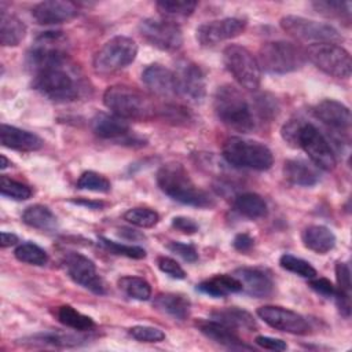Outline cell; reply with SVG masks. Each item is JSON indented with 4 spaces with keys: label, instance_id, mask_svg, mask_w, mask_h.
I'll use <instances>...</instances> for the list:
<instances>
[{
    "label": "cell",
    "instance_id": "45",
    "mask_svg": "<svg viewBox=\"0 0 352 352\" xmlns=\"http://www.w3.org/2000/svg\"><path fill=\"white\" fill-rule=\"evenodd\" d=\"M168 249L172 253H176L177 256H180L183 260L194 263L198 260V253L197 249L190 245V243H183V242H176V241H170L168 243Z\"/></svg>",
    "mask_w": 352,
    "mask_h": 352
},
{
    "label": "cell",
    "instance_id": "9",
    "mask_svg": "<svg viewBox=\"0 0 352 352\" xmlns=\"http://www.w3.org/2000/svg\"><path fill=\"white\" fill-rule=\"evenodd\" d=\"M305 56L322 72L337 78H348L352 72L349 52L334 43L311 44L305 50Z\"/></svg>",
    "mask_w": 352,
    "mask_h": 352
},
{
    "label": "cell",
    "instance_id": "54",
    "mask_svg": "<svg viewBox=\"0 0 352 352\" xmlns=\"http://www.w3.org/2000/svg\"><path fill=\"white\" fill-rule=\"evenodd\" d=\"M76 204H81V205H85V206H89L92 209L95 208H100L102 204L100 202H91V201H76Z\"/></svg>",
    "mask_w": 352,
    "mask_h": 352
},
{
    "label": "cell",
    "instance_id": "21",
    "mask_svg": "<svg viewBox=\"0 0 352 352\" xmlns=\"http://www.w3.org/2000/svg\"><path fill=\"white\" fill-rule=\"evenodd\" d=\"M197 327L199 331L206 336L208 338L213 340L217 344H221L231 349H252L246 345L241 337L235 333V329L228 327L227 324L217 322L214 319L210 320H199L197 322Z\"/></svg>",
    "mask_w": 352,
    "mask_h": 352
},
{
    "label": "cell",
    "instance_id": "38",
    "mask_svg": "<svg viewBox=\"0 0 352 352\" xmlns=\"http://www.w3.org/2000/svg\"><path fill=\"white\" fill-rule=\"evenodd\" d=\"M279 264L283 270L293 272L298 276L308 278V279H312L316 276V270L308 261H305L300 257H296L293 254H287V253L282 254L279 258Z\"/></svg>",
    "mask_w": 352,
    "mask_h": 352
},
{
    "label": "cell",
    "instance_id": "47",
    "mask_svg": "<svg viewBox=\"0 0 352 352\" xmlns=\"http://www.w3.org/2000/svg\"><path fill=\"white\" fill-rule=\"evenodd\" d=\"M309 286L319 294L324 297H333L336 293V286L326 278H312Z\"/></svg>",
    "mask_w": 352,
    "mask_h": 352
},
{
    "label": "cell",
    "instance_id": "23",
    "mask_svg": "<svg viewBox=\"0 0 352 352\" xmlns=\"http://www.w3.org/2000/svg\"><path fill=\"white\" fill-rule=\"evenodd\" d=\"M92 131L96 136L109 140H131L126 120L116 114L99 113L92 118Z\"/></svg>",
    "mask_w": 352,
    "mask_h": 352
},
{
    "label": "cell",
    "instance_id": "25",
    "mask_svg": "<svg viewBox=\"0 0 352 352\" xmlns=\"http://www.w3.org/2000/svg\"><path fill=\"white\" fill-rule=\"evenodd\" d=\"M285 177L296 186L309 187L319 182L316 169L304 160H287L283 165Z\"/></svg>",
    "mask_w": 352,
    "mask_h": 352
},
{
    "label": "cell",
    "instance_id": "3",
    "mask_svg": "<svg viewBox=\"0 0 352 352\" xmlns=\"http://www.w3.org/2000/svg\"><path fill=\"white\" fill-rule=\"evenodd\" d=\"M104 106L122 120H146L154 113L150 99L128 85H111L103 94Z\"/></svg>",
    "mask_w": 352,
    "mask_h": 352
},
{
    "label": "cell",
    "instance_id": "44",
    "mask_svg": "<svg viewBox=\"0 0 352 352\" xmlns=\"http://www.w3.org/2000/svg\"><path fill=\"white\" fill-rule=\"evenodd\" d=\"M157 265L158 268L169 275L170 278H175V279H184L186 278V272L184 270L177 264L176 260L170 258V257H166V256H160L157 258Z\"/></svg>",
    "mask_w": 352,
    "mask_h": 352
},
{
    "label": "cell",
    "instance_id": "36",
    "mask_svg": "<svg viewBox=\"0 0 352 352\" xmlns=\"http://www.w3.org/2000/svg\"><path fill=\"white\" fill-rule=\"evenodd\" d=\"M312 7L322 15L329 18H340L349 22L351 19V3L338 0H320L314 1Z\"/></svg>",
    "mask_w": 352,
    "mask_h": 352
},
{
    "label": "cell",
    "instance_id": "26",
    "mask_svg": "<svg viewBox=\"0 0 352 352\" xmlns=\"http://www.w3.org/2000/svg\"><path fill=\"white\" fill-rule=\"evenodd\" d=\"M26 34L25 23L14 14L1 7L0 12V43L4 47L18 45Z\"/></svg>",
    "mask_w": 352,
    "mask_h": 352
},
{
    "label": "cell",
    "instance_id": "15",
    "mask_svg": "<svg viewBox=\"0 0 352 352\" xmlns=\"http://www.w3.org/2000/svg\"><path fill=\"white\" fill-rule=\"evenodd\" d=\"M246 22L239 18H223L199 25L195 30L197 41L204 45H214L243 33Z\"/></svg>",
    "mask_w": 352,
    "mask_h": 352
},
{
    "label": "cell",
    "instance_id": "2",
    "mask_svg": "<svg viewBox=\"0 0 352 352\" xmlns=\"http://www.w3.org/2000/svg\"><path fill=\"white\" fill-rule=\"evenodd\" d=\"M214 111L223 124L235 131L250 132L256 126L249 102L234 85L226 84L217 88L214 94Z\"/></svg>",
    "mask_w": 352,
    "mask_h": 352
},
{
    "label": "cell",
    "instance_id": "35",
    "mask_svg": "<svg viewBox=\"0 0 352 352\" xmlns=\"http://www.w3.org/2000/svg\"><path fill=\"white\" fill-rule=\"evenodd\" d=\"M85 338L81 336H74L69 333H60V331H48L36 334L30 338L33 344H45L52 346H76L81 344Z\"/></svg>",
    "mask_w": 352,
    "mask_h": 352
},
{
    "label": "cell",
    "instance_id": "12",
    "mask_svg": "<svg viewBox=\"0 0 352 352\" xmlns=\"http://www.w3.org/2000/svg\"><path fill=\"white\" fill-rule=\"evenodd\" d=\"M139 32L151 45L164 51H176L183 44L182 29L168 19L146 18L139 23Z\"/></svg>",
    "mask_w": 352,
    "mask_h": 352
},
{
    "label": "cell",
    "instance_id": "20",
    "mask_svg": "<svg viewBox=\"0 0 352 352\" xmlns=\"http://www.w3.org/2000/svg\"><path fill=\"white\" fill-rule=\"evenodd\" d=\"M314 114L327 126L336 131H346L351 126L349 109L334 99H324L314 107Z\"/></svg>",
    "mask_w": 352,
    "mask_h": 352
},
{
    "label": "cell",
    "instance_id": "42",
    "mask_svg": "<svg viewBox=\"0 0 352 352\" xmlns=\"http://www.w3.org/2000/svg\"><path fill=\"white\" fill-rule=\"evenodd\" d=\"M100 245L103 248H106L107 250H110L114 254H120V256H125L129 258H144L146 257V250L140 246H135V245H122L114 241H110L107 238L100 236L99 238Z\"/></svg>",
    "mask_w": 352,
    "mask_h": 352
},
{
    "label": "cell",
    "instance_id": "50",
    "mask_svg": "<svg viewBox=\"0 0 352 352\" xmlns=\"http://www.w3.org/2000/svg\"><path fill=\"white\" fill-rule=\"evenodd\" d=\"M256 344L260 345L264 349H270V351H285L287 349V345L285 341L279 340V338H272L268 336H257L256 337Z\"/></svg>",
    "mask_w": 352,
    "mask_h": 352
},
{
    "label": "cell",
    "instance_id": "33",
    "mask_svg": "<svg viewBox=\"0 0 352 352\" xmlns=\"http://www.w3.org/2000/svg\"><path fill=\"white\" fill-rule=\"evenodd\" d=\"M118 287L131 298L146 301L151 297V286L150 283L140 278V276H132L126 275L118 279Z\"/></svg>",
    "mask_w": 352,
    "mask_h": 352
},
{
    "label": "cell",
    "instance_id": "37",
    "mask_svg": "<svg viewBox=\"0 0 352 352\" xmlns=\"http://www.w3.org/2000/svg\"><path fill=\"white\" fill-rule=\"evenodd\" d=\"M124 219L132 226L140 228H150L158 223L160 214L150 208H132L124 213Z\"/></svg>",
    "mask_w": 352,
    "mask_h": 352
},
{
    "label": "cell",
    "instance_id": "5",
    "mask_svg": "<svg viewBox=\"0 0 352 352\" xmlns=\"http://www.w3.org/2000/svg\"><path fill=\"white\" fill-rule=\"evenodd\" d=\"M307 60L305 51L298 45L278 40L264 43L258 50L260 69L271 74H286L298 70Z\"/></svg>",
    "mask_w": 352,
    "mask_h": 352
},
{
    "label": "cell",
    "instance_id": "4",
    "mask_svg": "<svg viewBox=\"0 0 352 352\" xmlns=\"http://www.w3.org/2000/svg\"><path fill=\"white\" fill-rule=\"evenodd\" d=\"M223 157L235 168L254 170H267L274 162V155L265 144L239 136H231L224 142Z\"/></svg>",
    "mask_w": 352,
    "mask_h": 352
},
{
    "label": "cell",
    "instance_id": "46",
    "mask_svg": "<svg viewBox=\"0 0 352 352\" xmlns=\"http://www.w3.org/2000/svg\"><path fill=\"white\" fill-rule=\"evenodd\" d=\"M336 278L338 283V290L348 293L351 292V271L348 264L338 261L336 264Z\"/></svg>",
    "mask_w": 352,
    "mask_h": 352
},
{
    "label": "cell",
    "instance_id": "43",
    "mask_svg": "<svg viewBox=\"0 0 352 352\" xmlns=\"http://www.w3.org/2000/svg\"><path fill=\"white\" fill-rule=\"evenodd\" d=\"M129 334L140 342H160L165 340V333L161 329L153 326H133L129 329Z\"/></svg>",
    "mask_w": 352,
    "mask_h": 352
},
{
    "label": "cell",
    "instance_id": "7",
    "mask_svg": "<svg viewBox=\"0 0 352 352\" xmlns=\"http://www.w3.org/2000/svg\"><path fill=\"white\" fill-rule=\"evenodd\" d=\"M138 55L136 43L126 36H116L106 41L94 56V70L107 76L116 73L135 60Z\"/></svg>",
    "mask_w": 352,
    "mask_h": 352
},
{
    "label": "cell",
    "instance_id": "34",
    "mask_svg": "<svg viewBox=\"0 0 352 352\" xmlns=\"http://www.w3.org/2000/svg\"><path fill=\"white\" fill-rule=\"evenodd\" d=\"M14 254H15L16 260L30 264V265L41 267L48 263L47 252L33 242H25V243L18 245L16 249L14 250Z\"/></svg>",
    "mask_w": 352,
    "mask_h": 352
},
{
    "label": "cell",
    "instance_id": "17",
    "mask_svg": "<svg viewBox=\"0 0 352 352\" xmlns=\"http://www.w3.org/2000/svg\"><path fill=\"white\" fill-rule=\"evenodd\" d=\"M78 8L74 3L66 0H47L37 3L32 15L40 25H58L77 16Z\"/></svg>",
    "mask_w": 352,
    "mask_h": 352
},
{
    "label": "cell",
    "instance_id": "53",
    "mask_svg": "<svg viewBox=\"0 0 352 352\" xmlns=\"http://www.w3.org/2000/svg\"><path fill=\"white\" fill-rule=\"evenodd\" d=\"M120 231H121V230H120ZM125 234H128V238H143V235H140V234H138L136 231L129 230V228H122V231L120 232V235H125Z\"/></svg>",
    "mask_w": 352,
    "mask_h": 352
},
{
    "label": "cell",
    "instance_id": "19",
    "mask_svg": "<svg viewBox=\"0 0 352 352\" xmlns=\"http://www.w3.org/2000/svg\"><path fill=\"white\" fill-rule=\"evenodd\" d=\"M242 285V292L249 296L263 298L274 292L272 278L258 268H238L232 274Z\"/></svg>",
    "mask_w": 352,
    "mask_h": 352
},
{
    "label": "cell",
    "instance_id": "41",
    "mask_svg": "<svg viewBox=\"0 0 352 352\" xmlns=\"http://www.w3.org/2000/svg\"><path fill=\"white\" fill-rule=\"evenodd\" d=\"M77 187L81 190H89V191H95V192H107V191H110L111 184L104 176H102L94 170H88V172H84L78 177Z\"/></svg>",
    "mask_w": 352,
    "mask_h": 352
},
{
    "label": "cell",
    "instance_id": "31",
    "mask_svg": "<svg viewBox=\"0 0 352 352\" xmlns=\"http://www.w3.org/2000/svg\"><path fill=\"white\" fill-rule=\"evenodd\" d=\"M22 221L37 230H52L56 226V217L50 208L44 205H30L22 213Z\"/></svg>",
    "mask_w": 352,
    "mask_h": 352
},
{
    "label": "cell",
    "instance_id": "11",
    "mask_svg": "<svg viewBox=\"0 0 352 352\" xmlns=\"http://www.w3.org/2000/svg\"><path fill=\"white\" fill-rule=\"evenodd\" d=\"M296 147H301L308 154L309 160L323 170H333L337 165L330 143L311 122H300Z\"/></svg>",
    "mask_w": 352,
    "mask_h": 352
},
{
    "label": "cell",
    "instance_id": "52",
    "mask_svg": "<svg viewBox=\"0 0 352 352\" xmlns=\"http://www.w3.org/2000/svg\"><path fill=\"white\" fill-rule=\"evenodd\" d=\"M0 238H1V242H0V243H1V248L12 246V245H15V243L18 242V236H16L15 234L6 232V231H3V232H1Z\"/></svg>",
    "mask_w": 352,
    "mask_h": 352
},
{
    "label": "cell",
    "instance_id": "40",
    "mask_svg": "<svg viewBox=\"0 0 352 352\" xmlns=\"http://www.w3.org/2000/svg\"><path fill=\"white\" fill-rule=\"evenodd\" d=\"M0 191L4 197H8L16 201H25L32 197V190L29 186L21 182H16L11 177H7L4 175L0 179Z\"/></svg>",
    "mask_w": 352,
    "mask_h": 352
},
{
    "label": "cell",
    "instance_id": "39",
    "mask_svg": "<svg viewBox=\"0 0 352 352\" xmlns=\"http://www.w3.org/2000/svg\"><path fill=\"white\" fill-rule=\"evenodd\" d=\"M157 8L160 12L170 16H187L191 15L198 6L197 1L188 0H161L157 1Z\"/></svg>",
    "mask_w": 352,
    "mask_h": 352
},
{
    "label": "cell",
    "instance_id": "1",
    "mask_svg": "<svg viewBox=\"0 0 352 352\" xmlns=\"http://www.w3.org/2000/svg\"><path fill=\"white\" fill-rule=\"evenodd\" d=\"M157 184L162 192L180 204L197 208L213 205L209 194L197 187L184 166L177 162L165 164L158 169Z\"/></svg>",
    "mask_w": 352,
    "mask_h": 352
},
{
    "label": "cell",
    "instance_id": "51",
    "mask_svg": "<svg viewBox=\"0 0 352 352\" xmlns=\"http://www.w3.org/2000/svg\"><path fill=\"white\" fill-rule=\"evenodd\" d=\"M232 245L238 252H249L254 245V239L249 234L243 232V234H238L234 238Z\"/></svg>",
    "mask_w": 352,
    "mask_h": 352
},
{
    "label": "cell",
    "instance_id": "29",
    "mask_svg": "<svg viewBox=\"0 0 352 352\" xmlns=\"http://www.w3.org/2000/svg\"><path fill=\"white\" fill-rule=\"evenodd\" d=\"M212 319L221 322L232 329H245V330H254L256 329V320L253 316L241 308L230 307L224 309H217L212 312Z\"/></svg>",
    "mask_w": 352,
    "mask_h": 352
},
{
    "label": "cell",
    "instance_id": "14",
    "mask_svg": "<svg viewBox=\"0 0 352 352\" xmlns=\"http://www.w3.org/2000/svg\"><path fill=\"white\" fill-rule=\"evenodd\" d=\"M257 315L260 319H263L268 326H271L275 330L286 331L290 334H298L304 336L308 334L311 327L304 316L300 314L278 307V305H263L257 309Z\"/></svg>",
    "mask_w": 352,
    "mask_h": 352
},
{
    "label": "cell",
    "instance_id": "24",
    "mask_svg": "<svg viewBox=\"0 0 352 352\" xmlns=\"http://www.w3.org/2000/svg\"><path fill=\"white\" fill-rule=\"evenodd\" d=\"M302 242L304 246L308 248L309 250L319 254H324L334 248L336 235L326 226L314 224L302 231Z\"/></svg>",
    "mask_w": 352,
    "mask_h": 352
},
{
    "label": "cell",
    "instance_id": "32",
    "mask_svg": "<svg viewBox=\"0 0 352 352\" xmlns=\"http://www.w3.org/2000/svg\"><path fill=\"white\" fill-rule=\"evenodd\" d=\"M56 316L62 324H65L70 329L78 330V331H88V330L94 329V326H95V322L92 320V318L78 312L77 309H74L70 305L59 307Z\"/></svg>",
    "mask_w": 352,
    "mask_h": 352
},
{
    "label": "cell",
    "instance_id": "18",
    "mask_svg": "<svg viewBox=\"0 0 352 352\" xmlns=\"http://www.w3.org/2000/svg\"><path fill=\"white\" fill-rule=\"evenodd\" d=\"M142 81L157 96L170 98L177 94L175 72L162 65L147 66L142 73Z\"/></svg>",
    "mask_w": 352,
    "mask_h": 352
},
{
    "label": "cell",
    "instance_id": "10",
    "mask_svg": "<svg viewBox=\"0 0 352 352\" xmlns=\"http://www.w3.org/2000/svg\"><path fill=\"white\" fill-rule=\"evenodd\" d=\"M280 28L296 40L304 41V43H312V44H320V43H340L342 41V36L340 32L323 22L307 19L304 16L297 15H286L280 18Z\"/></svg>",
    "mask_w": 352,
    "mask_h": 352
},
{
    "label": "cell",
    "instance_id": "28",
    "mask_svg": "<svg viewBox=\"0 0 352 352\" xmlns=\"http://www.w3.org/2000/svg\"><path fill=\"white\" fill-rule=\"evenodd\" d=\"M197 289L212 297H224L231 293L242 292V285L234 275L221 274L201 282Z\"/></svg>",
    "mask_w": 352,
    "mask_h": 352
},
{
    "label": "cell",
    "instance_id": "48",
    "mask_svg": "<svg viewBox=\"0 0 352 352\" xmlns=\"http://www.w3.org/2000/svg\"><path fill=\"white\" fill-rule=\"evenodd\" d=\"M172 227L183 234H190V235L195 234L198 231V224L192 219L184 217V216L175 217L172 220Z\"/></svg>",
    "mask_w": 352,
    "mask_h": 352
},
{
    "label": "cell",
    "instance_id": "16",
    "mask_svg": "<svg viewBox=\"0 0 352 352\" xmlns=\"http://www.w3.org/2000/svg\"><path fill=\"white\" fill-rule=\"evenodd\" d=\"M177 94L191 102L199 103L206 95V80L202 69L188 60L179 63L175 72Z\"/></svg>",
    "mask_w": 352,
    "mask_h": 352
},
{
    "label": "cell",
    "instance_id": "49",
    "mask_svg": "<svg viewBox=\"0 0 352 352\" xmlns=\"http://www.w3.org/2000/svg\"><path fill=\"white\" fill-rule=\"evenodd\" d=\"M162 116L166 117L168 120L170 121H175V122H186L188 120V113L186 111V109L180 107V106H175V104H168L165 106L162 110H161Z\"/></svg>",
    "mask_w": 352,
    "mask_h": 352
},
{
    "label": "cell",
    "instance_id": "27",
    "mask_svg": "<svg viewBox=\"0 0 352 352\" xmlns=\"http://www.w3.org/2000/svg\"><path fill=\"white\" fill-rule=\"evenodd\" d=\"M154 305L162 312L179 320L187 319L191 308L190 300L186 296L177 293H161L155 296Z\"/></svg>",
    "mask_w": 352,
    "mask_h": 352
},
{
    "label": "cell",
    "instance_id": "13",
    "mask_svg": "<svg viewBox=\"0 0 352 352\" xmlns=\"http://www.w3.org/2000/svg\"><path fill=\"white\" fill-rule=\"evenodd\" d=\"M63 265L69 276L95 294L104 293L103 279L99 276L92 260L77 252H69L63 257Z\"/></svg>",
    "mask_w": 352,
    "mask_h": 352
},
{
    "label": "cell",
    "instance_id": "30",
    "mask_svg": "<svg viewBox=\"0 0 352 352\" xmlns=\"http://www.w3.org/2000/svg\"><path fill=\"white\" fill-rule=\"evenodd\" d=\"M234 208L238 213L248 219H260L267 214V202L256 192H243L234 201Z\"/></svg>",
    "mask_w": 352,
    "mask_h": 352
},
{
    "label": "cell",
    "instance_id": "8",
    "mask_svg": "<svg viewBox=\"0 0 352 352\" xmlns=\"http://www.w3.org/2000/svg\"><path fill=\"white\" fill-rule=\"evenodd\" d=\"M226 69L248 91H256L261 81V69L257 59L242 45L231 44L223 51Z\"/></svg>",
    "mask_w": 352,
    "mask_h": 352
},
{
    "label": "cell",
    "instance_id": "55",
    "mask_svg": "<svg viewBox=\"0 0 352 352\" xmlns=\"http://www.w3.org/2000/svg\"><path fill=\"white\" fill-rule=\"evenodd\" d=\"M0 161H1V162H0V168H1V169H6L7 166L11 165V161H8V160L6 158V155H0Z\"/></svg>",
    "mask_w": 352,
    "mask_h": 352
},
{
    "label": "cell",
    "instance_id": "22",
    "mask_svg": "<svg viewBox=\"0 0 352 352\" xmlns=\"http://www.w3.org/2000/svg\"><path fill=\"white\" fill-rule=\"evenodd\" d=\"M0 140L4 147L18 151H36L44 144L43 139L36 133L7 124L0 126Z\"/></svg>",
    "mask_w": 352,
    "mask_h": 352
},
{
    "label": "cell",
    "instance_id": "6",
    "mask_svg": "<svg viewBox=\"0 0 352 352\" xmlns=\"http://www.w3.org/2000/svg\"><path fill=\"white\" fill-rule=\"evenodd\" d=\"M33 88L54 102H70L80 94L77 81L65 69V65L52 66L36 73Z\"/></svg>",
    "mask_w": 352,
    "mask_h": 352
}]
</instances>
